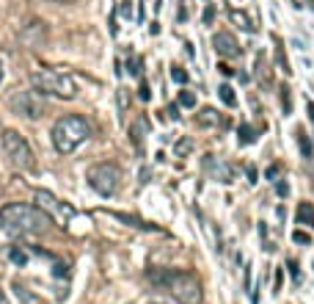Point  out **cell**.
Returning a JSON list of instances; mask_svg holds the SVG:
<instances>
[{
    "label": "cell",
    "mask_w": 314,
    "mask_h": 304,
    "mask_svg": "<svg viewBox=\"0 0 314 304\" xmlns=\"http://www.w3.org/2000/svg\"><path fill=\"white\" fill-rule=\"evenodd\" d=\"M53 224L47 213L39 205H22V202H11V205L0 207V227L8 235H39Z\"/></svg>",
    "instance_id": "obj_1"
},
{
    "label": "cell",
    "mask_w": 314,
    "mask_h": 304,
    "mask_svg": "<svg viewBox=\"0 0 314 304\" xmlns=\"http://www.w3.org/2000/svg\"><path fill=\"white\" fill-rule=\"evenodd\" d=\"M149 279L157 288H166L179 304H201V282L193 271H174V269H149Z\"/></svg>",
    "instance_id": "obj_2"
},
{
    "label": "cell",
    "mask_w": 314,
    "mask_h": 304,
    "mask_svg": "<svg viewBox=\"0 0 314 304\" xmlns=\"http://www.w3.org/2000/svg\"><path fill=\"white\" fill-rule=\"evenodd\" d=\"M88 135H91L88 119L77 116V113H66L53 125V147L61 155H72L83 141H88Z\"/></svg>",
    "instance_id": "obj_3"
},
{
    "label": "cell",
    "mask_w": 314,
    "mask_h": 304,
    "mask_svg": "<svg viewBox=\"0 0 314 304\" xmlns=\"http://www.w3.org/2000/svg\"><path fill=\"white\" fill-rule=\"evenodd\" d=\"M30 83L36 86V92H42V94H53V97H61V100L77 97L75 80L61 69H36V72H30Z\"/></svg>",
    "instance_id": "obj_4"
},
{
    "label": "cell",
    "mask_w": 314,
    "mask_h": 304,
    "mask_svg": "<svg viewBox=\"0 0 314 304\" xmlns=\"http://www.w3.org/2000/svg\"><path fill=\"white\" fill-rule=\"evenodd\" d=\"M3 152H6L8 163L14 166V169H22V171H30L36 169V155L30 144L25 141V135H20L17 130H3Z\"/></svg>",
    "instance_id": "obj_5"
},
{
    "label": "cell",
    "mask_w": 314,
    "mask_h": 304,
    "mask_svg": "<svg viewBox=\"0 0 314 304\" xmlns=\"http://www.w3.org/2000/svg\"><path fill=\"white\" fill-rule=\"evenodd\" d=\"M88 185L94 188L97 194L102 197H113L119 191L121 185V169L111 161H102V163H94L88 169Z\"/></svg>",
    "instance_id": "obj_6"
},
{
    "label": "cell",
    "mask_w": 314,
    "mask_h": 304,
    "mask_svg": "<svg viewBox=\"0 0 314 304\" xmlns=\"http://www.w3.org/2000/svg\"><path fill=\"white\" fill-rule=\"evenodd\" d=\"M8 105L14 113H22L25 119H42L47 113V102L39 92H14L8 97Z\"/></svg>",
    "instance_id": "obj_7"
},
{
    "label": "cell",
    "mask_w": 314,
    "mask_h": 304,
    "mask_svg": "<svg viewBox=\"0 0 314 304\" xmlns=\"http://www.w3.org/2000/svg\"><path fill=\"white\" fill-rule=\"evenodd\" d=\"M36 205L42 207L58 227H66L72 219H75V207H72L69 202H63V199H58L56 194H50V191H36Z\"/></svg>",
    "instance_id": "obj_8"
},
{
    "label": "cell",
    "mask_w": 314,
    "mask_h": 304,
    "mask_svg": "<svg viewBox=\"0 0 314 304\" xmlns=\"http://www.w3.org/2000/svg\"><path fill=\"white\" fill-rule=\"evenodd\" d=\"M212 47L218 50V56H229V58H237L240 53H243L237 39H234L229 31H218V34L212 36Z\"/></svg>",
    "instance_id": "obj_9"
},
{
    "label": "cell",
    "mask_w": 314,
    "mask_h": 304,
    "mask_svg": "<svg viewBox=\"0 0 314 304\" xmlns=\"http://www.w3.org/2000/svg\"><path fill=\"white\" fill-rule=\"evenodd\" d=\"M204 166H207V169L212 171V177H215L218 183H231V177H234V171H231V166H226V163L215 161V155H209Z\"/></svg>",
    "instance_id": "obj_10"
},
{
    "label": "cell",
    "mask_w": 314,
    "mask_h": 304,
    "mask_svg": "<svg viewBox=\"0 0 314 304\" xmlns=\"http://www.w3.org/2000/svg\"><path fill=\"white\" fill-rule=\"evenodd\" d=\"M196 122H199L201 128H218L224 119H221V113H218L215 108H201V111H199V116H196Z\"/></svg>",
    "instance_id": "obj_11"
},
{
    "label": "cell",
    "mask_w": 314,
    "mask_h": 304,
    "mask_svg": "<svg viewBox=\"0 0 314 304\" xmlns=\"http://www.w3.org/2000/svg\"><path fill=\"white\" fill-rule=\"evenodd\" d=\"M130 133H133V144L138 149H143V135L149 133V122L141 116V119H135L133 122V128H130Z\"/></svg>",
    "instance_id": "obj_12"
},
{
    "label": "cell",
    "mask_w": 314,
    "mask_h": 304,
    "mask_svg": "<svg viewBox=\"0 0 314 304\" xmlns=\"http://www.w3.org/2000/svg\"><path fill=\"white\" fill-rule=\"evenodd\" d=\"M257 80H259V86L262 89H270V78H267V56L265 53H257Z\"/></svg>",
    "instance_id": "obj_13"
},
{
    "label": "cell",
    "mask_w": 314,
    "mask_h": 304,
    "mask_svg": "<svg viewBox=\"0 0 314 304\" xmlns=\"http://www.w3.org/2000/svg\"><path fill=\"white\" fill-rule=\"evenodd\" d=\"M279 100H281V113L289 116V113H292V89H289L286 83L279 86Z\"/></svg>",
    "instance_id": "obj_14"
},
{
    "label": "cell",
    "mask_w": 314,
    "mask_h": 304,
    "mask_svg": "<svg viewBox=\"0 0 314 304\" xmlns=\"http://www.w3.org/2000/svg\"><path fill=\"white\" fill-rule=\"evenodd\" d=\"M298 221L300 224H314V205L312 202H300L298 205Z\"/></svg>",
    "instance_id": "obj_15"
},
{
    "label": "cell",
    "mask_w": 314,
    "mask_h": 304,
    "mask_svg": "<svg viewBox=\"0 0 314 304\" xmlns=\"http://www.w3.org/2000/svg\"><path fill=\"white\" fill-rule=\"evenodd\" d=\"M295 138H298V147H300V152H303V158H312V141H309L306 130L298 128L295 130Z\"/></svg>",
    "instance_id": "obj_16"
},
{
    "label": "cell",
    "mask_w": 314,
    "mask_h": 304,
    "mask_svg": "<svg viewBox=\"0 0 314 304\" xmlns=\"http://www.w3.org/2000/svg\"><path fill=\"white\" fill-rule=\"evenodd\" d=\"M229 17H231V22H237L243 31H254V22H251V17H248V14H243V11H231Z\"/></svg>",
    "instance_id": "obj_17"
},
{
    "label": "cell",
    "mask_w": 314,
    "mask_h": 304,
    "mask_svg": "<svg viewBox=\"0 0 314 304\" xmlns=\"http://www.w3.org/2000/svg\"><path fill=\"white\" fill-rule=\"evenodd\" d=\"M218 94H221V100H224L226 105H237V94H234V89H231V86H221V89H218Z\"/></svg>",
    "instance_id": "obj_18"
},
{
    "label": "cell",
    "mask_w": 314,
    "mask_h": 304,
    "mask_svg": "<svg viewBox=\"0 0 314 304\" xmlns=\"http://www.w3.org/2000/svg\"><path fill=\"white\" fill-rule=\"evenodd\" d=\"M276 61H279V69L284 72V75H289V61H286V56H284V47H281L279 42H276Z\"/></svg>",
    "instance_id": "obj_19"
},
{
    "label": "cell",
    "mask_w": 314,
    "mask_h": 304,
    "mask_svg": "<svg viewBox=\"0 0 314 304\" xmlns=\"http://www.w3.org/2000/svg\"><path fill=\"white\" fill-rule=\"evenodd\" d=\"M179 105L193 108V105H196V94H193V92H188V89H182V92H179Z\"/></svg>",
    "instance_id": "obj_20"
},
{
    "label": "cell",
    "mask_w": 314,
    "mask_h": 304,
    "mask_svg": "<svg viewBox=\"0 0 314 304\" xmlns=\"http://www.w3.org/2000/svg\"><path fill=\"white\" fill-rule=\"evenodd\" d=\"M257 135H254V128H248V125H240V144H251Z\"/></svg>",
    "instance_id": "obj_21"
},
{
    "label": "cell",
    "mask_w": 314,
    "mask_h": 304,
    "mask_svg": "<svg viewBox=\"0 0 314 304\" xmlns=\"http://www.w3.org/2000/svg\"><path fill=\"white\" fill-rule=\"evenodd\" d=\"M8 257H11V263H17V266H25V263H28V255H25L22 249H11Z\"/></svg>",
    "instance_id": "obj_22"
},
{
    "label": "cell",
    "mask_w": 314,
    "mask_h": 304,
    "mask_svg": "<svg viewBox=\"0 0 314 304\" xmlns=\"http://www.w3.org/2000/svg\"><path fill=\"white\" fill-rule=\"evenodd\" d=\"M171 78H174L176 83H188V72L182 69V67H171Z\"/></svg>",
    "instance_id": "obj_23"
},
{
    "label": "cell",
    "mask_w": 314,
    "mask_h": 304,
    "mask_svg": "<svg viewBox=\"0 0 314 304\" xmlns=\"http://www.w3.org/2000/svg\"><path fill=\"white\" fill-rule=\"evenodd\" d=\"M127 67H130V75H135V78L141 75V58H138V56L130 58V61H127Z\"/></svg>",
    "instance_id": "obj_24"
},
{
    "label": "cell",
    "mask_w": 314,
    "mask_h": 304,
    "mask_svg": "<svg viewBox=\"0 0 314 304\" xmlns=\"http://www.w3.org/2000/svg\"><path fill=\"white\" fill-rule=\"evenodd\" d=\"M292 240H298V243H312L309 233H303V230H295V233H292Z\"/></svg>",
    "instance_id": "obj_25"
},
{
    "label": "cell",
    "mask_w": 314,
    "mask_h": 304,
    "mask_svg": "<svg viewBox=\"0 0 314 304\" xmlns=\"http://www.w3.org/2000/svg\"><path fill=\"white\" fill-rule=\"evenodd\" d=\"M286 269H289V274H292L295 282H300V271H298V263L295 260H286Z\"/></svg>",
    "instance_id": "obj_26"
},
{
    "label": "cell",
    "mask_w": 314,
    "mask_h": 304,
    "mask_svg": "<svg viewBox=\"0 0 314 304\" xmlns=\"http://www.w3.org/2000/svg\"><path fill=\"white\" fill-rule=\"evenodd\" d=\"M138 97L143 100V102H149V100H152V92H149V83H141V89H138Z\"/></svg>",
    "instance_id": "obj_27"
},
{
    "label": "cell",
    "mask_w": 314,
    "mask_h": 304,
    "mask_svg": "<svg viewBox=\"0 0 314 304\" xmlns=\"http://www.w3.org/2000/svg\"><path fill=\"white\" fill-rule=\"evenodd\" d=\"M190 149H193V144H190V141H179V144H176V155H185V152H190Z\"/></svg>",
    "instance_id": "obj_28"
},
{
    "label": "cell",
    "mask_w": 314,
    "mask_h": 304,
    "mask_svg": "<svg viewBox=\"0 0 314 304\" xmlns=\"http://www.w3.org/2000/svg\"><path fill=\"white\" fill-rule=\"evenodd\" d=\"M276 191H279V197H286V194H289V185H286L284 180H279V183H276Z\"/></svg>",
    "instance_id": "obj_29"
},
{
    "label": "cell",
    "mask_w": 314,
    "mask_h": 304,
    "mask_svg": "<svg viewBox=\"0 0 314 304\" xmlns=\"http://www.w3.org/2000/svg\"><path fill=\"white\" fill-rule=\"evenodd\" d=\"M215 20V8L209 6V8H204V22H212Z\"/></svg>",
    "instance_id": "obj_30"
},
{
    "label": "cell",
    "mask_w": 314,
    "mask_h": 304,
    "mask_svg": "<svg viewBox=\"0 0 314 304\" xmlns=\"http://www.w3.org/2000/svg\"><path fill=\"white\" fill-rule=\"evenodd\" d=\"M121 17H133V6H130V3H121Z\"/></svg>",
    "instance_id": "obj_31"
},
{
    "label": "cell",
    "mask_w": 314,
    "mask_h": 304,
    "mask_svg": "<svg viewBox=\"0 0 314 304\" xmlns=\"http://www.w3.org/2000/svg\"><path fill=\"white\" fill-rule=\"evenodd\" d=\"M168 116H171V119H179V108H176V105H168Z\"/></svg>",
    "instance_id": "obj_32"
},
{
    "label": "cell",
    "mask_w": 314,
    "mask_h": 304,
    "mask_svg": "<svg viewBox=\"0 0 314 304\" xmlns=\"http://www.w3.org/2000/svg\"><path fill=\"white\" fill-rule=\"evenodd\" d=\"M245 174H248V183H257V169H254V166H248Z\"/></svg>",
    "instance_id": "obj_33"
},
{
    "label": "cell",
    "mask_w": 314,
    "mask_h": 304,
    "mask_svg": "<svg viewBox=\"0 0 314 304\" xmlns=\"http://www.w3.org/2000/svg\"><path fill=\"white\" fill-rule=\"evenodd\" d=\"M306 113H309V119H312V125H314V102H312V100L306 102Z\"/></svg>",
    "instance_id": "obj_34"
},
{
    "label": "cell",
    "mask_w": 314,
    "mask_h": 304,
    "mask_svg": "<svg viewBox=\"0 0 314 304\" xmlns=\"http://www.w3.org/2000/svg\"><path fill=\"white\" fill-rule=\"evenodd\" d=\"M218 72H221V75H229V78H231V72H234V69H229L226 64H218Z\"/></svg>",
    "instance_id": "obj_35"
},
{
    "label": "cell",
    "mask_w": 314,
    "mask_h": 304,
    "mask_svg": "<svg viewBox=\"0 0 314 304\" xmlns=\"http://www.w3.org/2000/svg\"><path fill=\"white\" fill-rule=\"evenodd\" d=\"M276 174H279V169H276V166H270V169H267V180H276Z\"/></svg>",
    "instance_id": "obj_36"
},
{
    "label": "cell",
    "mask_w": 314,
    "mask_h": 304,
    "mask_svg": "<svg viewBox=\"0 0 314 304\" xmlns=\"http://www.w3.org/2000/svg\"><path fill=\"white\" fill-rule=\"evenodd\" d=\"M66 274V266H56V276H63Z\"/></svg>",
    "instance_id": "obj_37"
},
{
    "label": "cell",
    "mask_w": 314,
    "mask_h": 304,
    "mask_svg": "<svg viewBox=\"0 0 314 304\" xmlns=\"http://www.w3.org/2000/svg\"><path fill=\"white\" fill-rule=\"evenodd\" d=\"M0 304H8V296H6V290H0Z\"/></svg>",
    "instance_id": "obj_38"
},
{
    "label": "cell",
    "mask_w": 314,
    "mask_h": 304,
    "mask_svg": "<svg viewBox=\"0 0 314 304\" xmlns=\"http://www.w3.org/2000/svg\"><path fill=\"white\" fill-rule=\"evenodd\" d=\"M50 3H75V0H50Z\"/></svg>",
    "instance_id": "obj_39"
},
{
    "label": "cell",
    "mask_w": 314,
    "mask_h": 304,
    "mask_svg": "<svg viewBox=\"0 0 314 304\" xmlns=\"http://www.w3.org/2000/svg\"><path fill=\"white\" fill-rule=\"evenodd\" d=\"M0 80H3V67H0Z\"/></svg>",
    "instance_id": "obj_40"
},
{
    "label": "cell",
    "mask_w": 314,
    "mask_h": 304,
    "mask_svg": "<svg viewBox=\"0 0 314 304\" xmlns=\"http://www.w3.org/2000/svg\"><path fill=\"white\" fill-rule=\"evenodd\" d=\"M152 304H166V302H152Z\"/></svg>",
    "instance_id": "obj_41"
}]
</instances>
